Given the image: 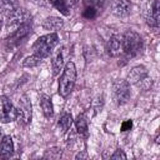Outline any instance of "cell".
<instances>
[{"instance_id": "obj_13", "label": "cell", "mask_w": 160, "mask_h": 160, "mask_svg": "<svg viewBox=\"0 0 160 160\" xmlns=\"http://www.w3.org/2000/svg\"><path fill=\"white\" fill-rule=\"evenodd\" d=\"M159 0H154L150 9L148 10L146 15V22L151 28H158L159 26Z\"/></svg>"}, {"instance_id": "obj_7", "label": "cell", "mask_w": 160, "mask_h": 160, "mask_svg": "<svg viewBox=\"0 0 160 160\" xmlns=\"http://www.w3.org/2000/svg\"><path fill=\"white\" fill-rule=\"evenodd\" d=\"M114 100L118 105H124L130 99V85L126 80H118L112 89Z\"/></svg>"}, {"instance_id": "obj_28", "label": "cell", "mask_w": 160, "mask_h": 160, "mask_svg": "<svg viewBox=\"0 0 160 160\" xmlns=\"http://www.w3.org/2000/svg\"><path fill=\"white\" fill-rule=\"evenodd\" d=\"M1 26H2V18L0 16V30H1Z\"/></svg>"}, {"instance_id": "obj_18", "label": "cell", "mask_w": 160, "mask_h": 160, "mask_svg": "<svg viewBox=\"0 0 160 160\" xmlns=\"http://www.w3.org/2000/svg\"><path fill=\"white\" fill-rule=\"evenodd\" d=\"M51 65H52V75H54V76L58 75V74L62 70V68H64V55H62L61 50L58 51V52L54 55Z\"/></svg>"}, {"instance_id": "obj_12", "label": "cell", "mask_w": 160, "mask_h": 160, "mask_svg": "<svg viewBox=\"0 0 160 160\" xmlns=\"http://www.w3.org/2000/svg\"><path fill=\"white\" fill-rule=\"evenodd\" d=\"M108 52L111 56H119L122 54V35H112L108 44Z\"/></svg>"}, {"instance_id": "obj_11", "label": "cell", "mask_w": 160, "mask_h": 160, "mask_svg": "<svg viewBox=\"0 0 160 160\" xmlns=\"http://www.w3.org/2000/svg\"><path fill=\"white\" fill-rule=\"evenodd\" d=\"M49 2L62 15L69 16L71 10L78 5L79 0H49Z\"/></svg>"}, {"instance_id": "obj_24", "label": "cell", "mask_w": 160, "mask_h": 160, "mask_svg": "<svg viewBox=\"0 0 160 160\" xmlns=\"http://www.w3.org/2000/svg\"><path fill=\"white\" fill-rule=\"evenodd\" d=\"M60 156H61V151H60L59 149H56V148L50 149V150L46 152V155H45V158H50V159H58V158H60Z\"/></svg>"}, {"instance_id": "obj_8", "label": "cell", "mask_w": 160, "mask_h": 160, "mask_svg": "<svg viewBox=\"0 0 160 160\" xmlns=\"http://www.w3.org/2000/svg\"><path fill=\"white\" fill-rule=\"evenodd\" d=\"M31 25L28 22V24H24V25H21V26H19L18 29H15L14 30V32L6 39V46L9 48V49H11V48H15V46H18L24 39H26L30 34H31Z\"/></svg>"}, {"instance_id": "obj_3", "label": "cell", "mask_w": 160, "mask_h": 160, "mask_svg": "<svg viewBox=\"0 0 160 160\" xmlns=\"http://www.w3.org/2000/svg\"><path fill=\"white\" fill-rule=\"evenodd\" d=\"M141 49H142L141 36L134 30H128L122 35V54H125L128 58H134L141 51Z\"/></svg>"}, {"instance_id": "obj_16", "label": "cell", "mask_w": 160, "mask_h": 160, "mask_svg": "<svg viewBox=\"0 0 160 160\" xmlns=\"http://www.w3.org/2000/svg\"><path fill=\"white\" fill-rule=\"evenodd\" d=\"M19 8L18 0H0V12L5 16L10 15Z\"/></svg>"}, {"instance_id": "obj_27", "label": "cell", "mask_w": 160, "mask_h": 160, "mask_svg": "<svg viewBox=\"0 0 160 160\" xmlns=\"http://www.w3.org/2000/svg\"><path fill=\"white\" fill-rule=\"evenodd\" d=\"M79 158H88V155L86 154H78L76 155V159H79Z\"/></svg>"}, {"instance_id": "obj_22", "label": "cell", "mask_w": 160, "mask_h": 160, "mask_svg": "<svg viewBox=\"0 0 160 160\" xmlns=\"http://www.w3.org/2000/svg\"><path fill=\"white\" fill-rule=\"evenodd\" d=\"M85 8H92L96 9L98 11H100L105 4V0H82Z\"/></svg>"}, {"instance_id": "obj_6", "label": "cell", "mask_w": 160, "mask_h": 160, "mask_svg": "<svg viewBox=\"0 0 160 160\" xmlns=\"http://www.w3.org/2000/svg\"><path fill=\"white\" fill-rule=\"evenodd\" d=\"M16 120V108L4 95H0V122H10Z\"/></svg>"}, {"instance_id": "obj_1", "label": "cell", "mask_w": 160, "mask_h": 160, "mask_svg": "<svg viewBox=\"0 0 160 160\" xmlns=\"http://www.w3.org/2000/svg\"><path fill=\"white\" fill-rule=\"evenodd\" d=\"M75 80H76V68H75V64L72 61H69L64 66L62 74H61L60 80H59V94H60V96L66 98V96L70 95V92L74 89Z\"/></svg>"}, {"instance_id": "obj_29", "label": "cell", "mask_w": 160, "mask_h": 160, "mask_svg": "<svg viewBox=\"0 0 160 160\" xmlns=\"http://www.w3.org/2000/svg\"><path fill=\"white\" fill-rule=\"evenodd\" d=\"M34 1H36V2H42L44 0H34Z\"/></svg>"}, {"instance_id": "obj_26", "label": "cell", "mask_w": 160, "mask_h": 160, "mask_svg": "<svg viewBox=\"0 0 160 160\" xmlns=\"http://www.w3.org/2000/svg\"><path fill=\"white\" fill-rule=\"evenodd\" d=\"M131 125H132L131 121H125V122H122V125H121V130H122V131H128V130H130Z\"/></svg>"}, {"instance_id": "obj_9", "label": "cell", "mask_w": 160, "mask_h": 160, "mask_svg": "<svg viewBox=\"0 0 160 160\" xmlns=\"http://www.w3.org/2000/svg\"><path fill=\"white\" fill-rule=\"evenodd\" d=\"M31 104L26 96H21L18 102L16 108V120L21 122L22 125H26L31 121Z\"/></svg>"}, {"instance_id": "obj_14", "label": "cell", "mask_w": 160, "mask_h": 160, "mask_svg": "<svg viewBox=\"0 0 160 160\" xmlns=\"http://www.w3.org/2000/svg\"><path fill=\"white\" fill-rule=\"evenodd\" d=\"M14 152V142L10 136H4L0 142V158L8 159Z\"/></svg>"}, {"instance_id": "obj_25", "label": "cell", "mask_w": 160, "mask_h": 160, "mask_svg": "<svg viewBox=\"0 0 160 160\" xmlns=\"http://www.w3.org/2000/svg\"><path fill=\"white\" fill-rule=\"evenodd\" d=\"M112 160H120V159H126V155L124 154V151L122 150H120V149H118L111 156H110Z\"/></svg>"}, {"instance_id": "obj_19", "label": "cell", "mask_w": 160, "mask_h": 160, "mask_svg": "<svg viewBox=\"0 0 160 160\" xmlns=\"http://www.w3.org/2000/svg\"><path fill=\"white\" fill-rule=\"evenodd\" d=\"M71 124H72V116L70 114H62L58 122V126H59L61 134H65L70 129Z\"/></svg>"}, {"instance_id": "obj_17", "label": "cell", "mask_w": 160, "mask_h": 160, "mask_svg": "<svg viewBox=\"0 0 160 160\" xmlns=\"http://www.w3.org/2000/svg\"><path fill=\"white\" fill-rule=\"evenodd\" d=\"M40 106H41V110L44 112V115L46 118H51L52 114H54V108H52V102H51V99L46 95H42L40 98Z\"/></svg>"}, {"instance_id": "obj_4", "label": "cell", "mask_w": 160, "mask_h": 160, "mask_svg": "<svg viewBox=\"0 0 160 160\" xmlns=\"http://www.w3.org/2000/svg\"><path fill=\"white\" fill-rule=\"evenodd\" d=\"M31 19V15L29 14V11L26 9L22 8H18L15 11H12L10 15H8V20H6V28L8 29H18L19 26L28 24Z\"/></svg>"}, {"instance_id": "obj_2", "label": "cell", "mask_w": 160, "mask_h": 160, "mask_svg": "<svg viewBox=\"0 0 160 160\" xmlns=\"http://www.w3.org/2000/svg\"><path fill=\"white\" fill-rule=\"evenodd\" d=\"M59 42V36L55 32H50L48 35L40 36L32 45V51L34 54H36L40 58H48L52 50L55 49V46Z\"/></svg>"}, {"instance_id": "obj_15", "label": "cell", "mask_w": 160, "mask_h": 160, "mask_svg": "<svg viewBox=\"0 0 160 160\" xmlns=\"http://www.w3.org/2000/svg\"><path fill=\"white\" fill-rule=\"evenodd\" d=\"M64 26V22L58 16H50V18H46L42 22V28L45 30H50V31H58L60 30L61 28Z\"/></svg>"}, {"instance_id": "obj_21", "label": "cell", "mask_w": 160, "mask_h": 160, "mask_svg": "<svg viewBox=\"0 0 160 160\" xmlns=\"http://www.w3.org/2000/svg\"><path fill=\"white\" fill-rule=\"evenodd\" d=\"M41 60H42V58H40V56H38L36 54H34V55H31V56H28V58L24 60L22 65H24V68H35V66H38V65L41 62Z\"/></svg>"}, {"instance_id": "obj_10", "label": "cell", "mask_w": 160, "mask_h": 160, "mask_svg": "<svg viewBox=\"0 0 160 160\" xmlns=\"http://www.w3.org/2000/svg\"><path fill=\"white\" fill-rule=\"evenodd\" d=\"M111 10L112 14L118 18H126L131 10V1L130 0H112L111 1Z\"/></svg>"}, {"instance_id": "obj_5", "label": "cell", "mask_w": 160, "mask_h": 160, "mask_svg": "<svg viewBox=\"0 0 160 160\" xmlns=\"http://www.w3.org/2000/svg\"><path fill=\"white\" fill-rule=\"evenodd\" d=\"M129 81L135 84V85H139L141 86L142 89H148L150 85H151V79H149L148 76V71L144 66H135L130 70L129 75Z\"/></svg>"}, {"instance_id": "obj_20", "label": "cell", "mask_w": 160, "mask_h": 160, "mask_svg": "<svg viewBox=\"0 0 160 160\" xmlns=\"http://www.w3.org/2000/svg\"><path fill=\"white\" fill-rule=\"evenodd\" d=\"M75 126H76V130L80 135H84V136L88 135V121H86V118L84 115H79L76 118Z\"/></svg>"}, {"instance_id": "obj_23", "label": "cell", "mask_w": 160, "mask_h": 160, "mask_svg": "<svg viewBox=\"0 0 160 160\" xmlns=\"http://www.w3.org/2000/svg\"><path fill=\"white\" fill-rule=\"evenodd\" d=\"M99 11L96 9H92V8H84V11H82V16L88 20H91V19H95L98 16Z\"/></svg>"}]
</instances>
